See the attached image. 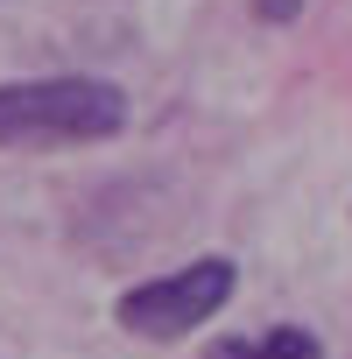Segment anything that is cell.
<instances>
[{
  "label": "cell",
  "instance_id": "obj_1",
  "mask_svg": "<svg viewBox=\"0 0 352 359\" xmlns=\"http://www.w3.org/2000/svg\"><path fill=\"white\" fill-rule=\"evenodd\" d=\"M127 127V92L113 78H8L0 85V148L50 155L92 148Z\"/></svg>",
  "mask_w": 352,
  "mask_h": 359
},
{
  "label": "cell",
  "instance_id": "obj_4",
  "mask_svg": "<svg viewBox=\"0 0 352 359\" xmlns=\"http://www.w3.org/2000/svg\"><path fill=\"white\" fill-rule=\"evenodd\" d=\"M254 8H261L268 22H296V15H303V0H254Z\"/></svg>",
  "mask_w": 352,
  "mask_h": 359
},
{
  "label": "cell",
  "instance_id": "obj_2",
  "mask_svg": "<svg viewBox=\"0 0 352 359\" xmlns=\"http://www.w3.org/2000/svg\"><path fill=\"white\" fill-rule=\"evenodd\" d=\"M226 303H233V261H226V254H205V261H191V268H169V275H148V282L120 289L113 317H120V331L169 345V338H191V331H198L205 317H219Z\"/></svg>",
  "mask_w": 352,
  "mask_h": 359
},
{
  "label": "cell",
  "instance_id": "obj_3",
  "mask_svg": "<svg viewBox=\"0 0 352 359\" xmlns=\"http://www.w3.org/2000/svg\"><path fill=\"white\" fill-rule=\"evenodd\" d=\"M205 359H324V352L303 324H275L261 338H219V345H205Z\"/></svg>",
  "mask_w": 352,
  "mask_h": 359
}]
</instances>
